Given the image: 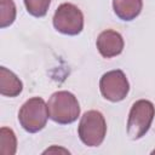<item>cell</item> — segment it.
<instances>
[{
    "label": "cell",
    "instance_id": "5",
    "mask_svg": "<svg viewBox=\"0 0 155 155\" xmlns=\"http://www.w3.org/2000/svg\"><path fill=\"white\" fill-rule=\"evenodd\" d=\"M52 23L58 33L74 36L80 34L84 29V13L76 5L63 2L57 7Z\"/></svg>",
    "mask_w": 155,
    "mask_h": 155
},
{
    "label": "cell",
    "instance_id": "9",
    "mask_svg": "<svg viewBox=\"0 0 155 155\" xmlns=\"http://www.w3.org/2000/svg\"><path fill=\"white\" fill-rule=\"evenodd\" d=\"M143 8V0H113L114 13L125 22L137 18Z\"/></svg>",
    "mask_w": 155,
    "mask_h": 155
},
{
    "label": "cell",
    "instance_id": "3",
    "mask_svg": "<svg viewBox=\"0 0 155 155\" xmlns=\"http://www.w3.org/2000/svg\"><path fill=\"white\" fill-rule=\"evenodd\" d=\"M155 116V107L148 99L136 101L130 110L127 119V134L136 140L145 136Z\"/></svg>",
    "mask_w": 155,
    "mask_h": 155
},
{
    "label": "cell",
    "instance_id": "11",
    "mask_svg": "<svg viewBox=\"0 0 155 155\" xmlns=\"http://www.w3.org/2000/svg\"><path fill=\"white\" fill-rule=\"evenodd\" d=\"M16 19V5L13 0H0V27L6 28Z\"/></svg>",
    "mask_w": 155,
    "mask_h": 155
},
{
    "label": "cell",
    "instance_id": "8",
    "mask_svg": "<svg viewBox=\"0 0 155 155\" xmlns=\"http://www.w3.org/2000/svg\"><path fill=\"white\" fill-rule=\"evenodd\" d=\"M23 90L19 78L6 67H0V93L5 97H17Z\"/></svg>",
    "mask_w": 155,
    "mask_h": 155
},
{
    "label": "cell",
    "instance_id": "6",
    "mask_svg": "<svg viewBox=\"0 0 155 155\" xmlns=\"http://www.w3.org/2000/svg\"><path fill=\"white\" fill-rule=\"evenodd\" d=\"M99 91L107 101L113 103L121 102L128 94L130 82L122 70H110L102 75L99 80Z\"/></svg>",
    "mask_w": 155,
    "mask_h": 155
},
{
    "label": "cell",
    "instance_id": "1",
    "mask_svg": "<svg viewBox=\"0 0 155 155\" xmlns=\"http://www.w3.org/2000/svg\"><path fill=\"white\" fill-rule=\"evenodd\" d=\"M48 116L59 125H69L78 120L80 104L78 98L69 91H57L51 94L47 102Z\"/></svg>",
    "mask_w": 155,
    "mask_h": 155
},
{
    "label": "cell",
    "instance_id": "10",
    "mask_svg": "<svg viewBox=\"0 0 155 155\" xmlns=\"http://www.w3.org/2000/svg\"><path fill=\"white\" fill-rule=\"evenodd\" d=\"M17 149V138L15 132L8 127H1L0 130V154L13 155Z\"/></svg>",
    "mask_w": 155,
    "mask_h": 155
},
{
    "label": "cell",
    "instance_id": "4",
    "mask_svg": "<svg viewBox=\"0 0 155 155\" xmlns=\"http://www.w3.org/2000/svg\"><path fill=\"white\" fill-rule=\"evenodd\" d=\"M78 134L80 140L87 147H99L107 134V122L98 110H88L80 119Z\"/></svg>",
    "mask_w": 155,
    "mask_h": 155
},
{
    "label": "cell",
    "instance_id": "2",
    "mask_svg": "<svg viewBox=\"0 0 155 155\" xmlns=\"http://www.w3.org/2000/svg\"><path fill=\"white\" fill-rule=\"evenodd\" d=\"M47 104L41 97H33L25 101L19 111L18 121L22 128L29 133H36L41 131L48 120Z\"/></svg>",
    "mask_w": 155,
    "mask_h": 155
},
{
    "label": "cell",
    "instance_id": "7",
    "mask_svg": "<svg viewBox=\"0 0 155 155\" xmlns=\"http://www.w3.org/2000/svg\"><path fill=\"white\" fill-rule=\"evenodd\" d=\"M96 46L98 52L104 58H113L119 56L124 51V38L122 35L113 29L103 30L96 41Z\"/></svg>",
    "mask_w": 155,
    "mask_h": 155
},
{
    "label": "cell",
    "instance_id": "12",
    "mask_svg": "<svg viewBox=\"0 0 155 155\" xmlns=\"http://www.w3.org/2000/svg\"><path fill=\"white\" fill-rule=\"evenodd\" d=\"M23 2L28 13L36 18L44 17L51 5V0H23Z\"/></svg>",
    "mask_w": 155,
    "mask_h": 155
}]
</instances>
